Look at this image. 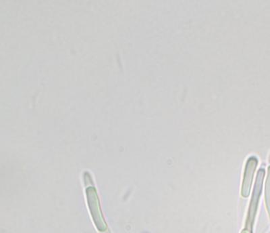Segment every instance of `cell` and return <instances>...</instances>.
Masks as SVG:
<instances>
[{"instance_id":"1","label":"cell","mask_w":270,"mask_h":233,"mask_svg":"<svg viewBox=\"0 0 270 233\" xmlns=\"http://www.w3.org/2000/svg\"><path fill=\"white\" fill-rule=\"evenodd\" d=\"M255 163V159L254 160L250 159L248 162V164H247L245 176H244L243 190H242V194H243L244 197H247L249 195V193H250L252 175H253L254 169H255L256 167V164Z\"/></svg>"}]
</instances>
